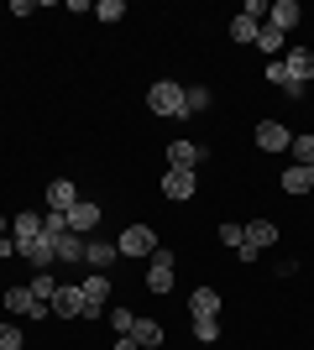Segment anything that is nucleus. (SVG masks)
<instances>
[{"label":"nucleus","instance_id":"f257e3e1","mask_svg":"<svg viewBox=\"0 0 314 350\" xmlns=\"http://www.w3.org/2000/svg\"><path fill=\"white\" fill-rule=\"evenodd\" d=\"M147 105L157 110V116H168V120L189 116V105H183V84H173V79H157V84L147 89Z\"/></svg>","mask_w":314,"mask_h":350},{"label":"nucleus","instance_id":"f03ea898","mask_svg":"<svg viewBox=\"0 0 314 350\" xmlns=\"http://www.w3.org/2000/svg\"><path fill=\"white\" fill-rule=\"evenodd\" d=\"M79 293H84V319L110 314V278H105V272H90V278L79 282Z\"/></svg>","mask_w":314,"mask_h":350},{"label":"nucleus","instance_id":"7ed1b4c3","mask_svg":"<svg viewBox=\"0 0 314 350\" xmlns=\"http://www.w3.org/2000/svg\"><path fill=\"white\" fill-rule=\"evenodd\" d=\"M5 308H11L16 319H31V324L53 314V308H47V304H42V298H37L31 288H5Z\"/></svg>","mask_w":314,"mask_h":350},{"label":"nucleus","instance_id":"20e7f679","mask_svg":"<svg viewBox=\"0 0 314 350\" xmlns=\"http://www.w3.org/2000/svg\"><path fill=\"white\" fill-rule=\"evenodd\" d=\"M163 199H173V204H183V199H194L199 189V173H189V167H163Z\"/></svg>","mask_w":314,"mask_h":350},{"label":"nucleus","instance_id":"39448f33","mask_svg":"<svg viewBox=\"0 0 314 350\" xmlns=\"http://www.w3.org/2000/svg\"><path fill=\"white\" fill-rule=\"evenodd\" d=\"M116 251H120V256H152V251H157L152 225H126V230H120V241H116Z\"/></svg>","mask_w":314,"mask_h":350},{"label":"nucleus","instance_id":"423d86ee","mask_svg":"<svg viewBox=\"0 0 314 350\" xmlns=\"http://www.w3.org/2000/svg\"><path fill=\"white\" fill-rule=\"evenodd\" d=\"M147 288L152 293H168V288H173V251H168V246H157L147 256Z\"/></svg>","mask_w":314,"mask_h":350},{"label":"nucleus","instance_id":"0eeeda50","mask_svg":"<svg viewBox=\"0 0 314 350\" xmlns=\"http://www.w3.org/2000/svg\"><path fill=\"white\" fill-rule=\"evenodd\" d=\"M53 314L58 319H84V293H79V282H58V293H53Z\"/></svg>","mask_w":314,"mask_h":350},{"label":"nucleus","instance_id":"6e6552de","mask_svg":"<svg viewBox=\"0 0 314 350\" xmlns=\"http://www.w3.org/2000/svg\"><path fill=\"white\" fill-rule=\"evenodd\" d=\"M11 241H16V251H27L31 241H42V209H27V215L11 219Z\"/></svg>","mask_w":314,"mask_h":350},{"label":"nucleus","instance_id":"1a4fd4ad","mask_svg":"<svg viewBox=\"0 0 314 350\" xmlns=\"http://www.w3.org/2000/svg\"><path fill=\"white\" fill-rule=\"evenodd\" d=\"M257 146H262V152H288V146H293V131H288L283 120H257Z\"/></svg>","mask_w":314,"mask_h":350},{"label":"nucleus","instance_id":"9d476101","mask_svg":"<svg viewBox=\"0 0 314 350\" xmlns=\"http://www.w3.org/2000/svg\"><path fill=\"white\" fill-rule=\"evenodd\" d=\"M299 21H304L299 0H272V5H267V21H262V27H272V31H293Z\"/></svg>","mask_w":314,"mask_h":350},{"label":"nucleus","instance_id":"9b49d317","mask_svg":"<svg viewBox=\"0 0 314 350\" xmlns=\"http://www.w3.org/2000/svg\"><path fill=\"white\" fill-rule=\"evenodd\" d=\"M199 162H205V146H199V142H168V167H189V173H199Z\"/></svg>","mask_w":314,"mask_h":350},{"label":"nucleus","instance_id":"f8f14e48","mask_svg":"<svg viewBox=\"0 0 314 350\" xmlns=\"http://www.w3.org/2000/svg\"><path fill=\"white\" fill-rule=\"evenodd\" d=\"M53 251H58V267H79V262H84V235H74V230H68V235H53Z\"/></svg>","mask_w":314,"mask_h":350},{"label":"nucleus","instance_id":"ddd939ff","mask_svg":"<svg viewBox=\"0 0 314 350\" xmlns=\"http://www.w3.org/2000/svg\"><path fill=\"white\" fill-rule=\"evenodd\" d=\"M283 73L293 79V84H309V79H314V53H309V47H293V53L283 58Z\"/></svg>","mask_w":314,"mask_h":350},{"label":"nucleus","instance_id":"4468645a","mask_svg":"<svg viewBox=\"0 0 314 350\" xmlns=\"http://www.w3.org/2000/svg\"><path fill=\"white\" fill-rule=\"evenodd\" d=\"M94 225H100V204H94V199H79V204L68 209V230L84 235V230H94Z\"/></svg>","mask_w":314,"mask_h":350},{"label":"nucleus","instance_id":"2eb2a0df","mask_svg":"<svg viewBox=\"0 0 314 350\" xmlns=\"http://www.w3.org/2000/svg\"><path fill=\"white\" fill-rule=\"evenodd\" d=\"M21 256H27V262L37 267V272H53V267H58V251H53V235H42V241H31V246L21 251Z\"/></svg>","mask_w":314,"mask_h":350},{"label":"nucleus","instance_id":"dca6fc26","mask_svg":"<svg viewBox=\"0 0 314 350\" xmlns=\"http://www.w3.org/2000/svg\"><path fill=\"white\" fill-rule=\"evenodd\" d=\"M74 204H79L74 183H68V178H53V183H47V209H63V215H68Z\"/></svg>","mask_w":314,"mask_h":350},{"label":"nucleus","instance_id":"f3484780","mask_svg":"<svg viewBox=\"0 0 314 350\" xmlns=\"http://www.w3.org/2000/svg\"><path fill=\"white\" fill-rule=\"evenodd\" d=\"M246 246H257V251L278 246V225H272V219H252V225H246Z\"/></svg>","mask_w":314,"mask_h":350},{"label":"nucleus","instance_id":"a211bd4d","mask_svg":"<svg viewBox=\"0 0 314 350\" xmlns=\"http://www.w3.org/2000/svg\"><path fill=\"white\" fill-rule=\"evenodd\" d=\"M84 262H90L94 272H105V267L116 262V246H110V241H84Z\"/></svg>","mask_w":314,"mask_h":350},{"label":"nucleus","instance_id":"6ab92c4d","mask_svg":"<svg viewBox=\"0 0 314 350\" xmlns=\"http://www.w3.org/2000/svg\"><path fill=\"white\" fill-rule=\"evenodd\" d=\"M131 340H136L142 350H157V345H163V324H157V319H136Z\"/></svg>","mask_w":314,"mask_h":350},{"label":"nucleus","instance_id":"aec40b11","mask_svg":"<svg viewBox=\"0 0 314 350\" xmlns=\"http://www.w3.org/2000/svg\"><path fill=\"white\" fill-rule=\"evenodd\" d=\"M283 189L288 193H314V167H288V173H283Z\"/></svg>","mask_w":314,"mask_h":350},{"label":"nucleus","instance_id":"412c9836","mask_svg":"<svg viewBox=\"0 0 314 350\" xmlns=\"http://www.w3.org/2000/svg\"><path fill=\"white\" fill-rule=\"evenodd\" d=\"M194 335L199 345H215L220 340V314H194Z\"/></svg>","mask_w":314,"mask_h":350},{"label":"nucleus","instance_id":"4be33fe9","mask_svg":"<svg viewBox=\"0 0 314 350\" xmlns=\"http://www.w3.org/2000/svg\"><path fill=\"white\" fill-rule=\"evenodd\" d=\"M189 308H194V314H220V293H215V288H194Z\"/></svg>","mask_w":314,"mask_h":350},{"label":"nucleus","instance_id":"5701e85b","mask_svg":"<svg viewBox=\"0 0 314 350\" xmlns=\"http://www.w3.org/2000/svg\"><path fill=\"white\" fill-rule=\"evenodd\" d=\"M257 31H262V21H252L246 11H241L236 21H231V37H236V42H257Z\"/></svg>","mask_w":314,"mask_h":350},{"label":"nucleus","instance_id":"b1692460","mask_svg":"<svg viewBox=\"0 0 314 350\" xmlns=\"http://www.w3.org/2000/svg\"><path fill=\"white\" fill-rule=\"evenodd\" d=\"M293 167H314V136H293Z\"/></svg>","mask_w":314,"mask_h":350},{"label":"nucleus","instance_id":"393cba45","mask_svg":"<svg viewBox=\"0 0 314 350\" xmlns=\"http://www.w3.org/2000/svg\"><path fill=\"white\" fill-rule=\"evenodd\" d=\"M31 293H37L42 304H53V293H58V278H53V272H31Z\"/></svg>","mask_w":314,"mask_h":350},{"label":"nucleus","instance_id":"a878e982","mask_svg":"<svg viewBox=\"0 0 314 350\" xmlns=\"http://www.w3.org/2000/svg\"><path fill=\"white\" fill-rule=\"evenodd\" d=\"M183 105H189V116H199V110H209V89H205V84L183 89Z\"/></svg>","mask_w":314,"mask_h":350},{"label":"nucleus","instance_id":"bb28decb","mask_svg":"<svg viewBox=\"0 0 314 350\" xmlns=\"http://www.w3.org/2000/svg\"><path fill=\"white\" fill-rule=\"evenodd\" d=\"M42 230L47 235H68V215H63V209H42Z\"/></svg>","mask_w":314,"mask_h":350},{"label":"nucleus","instance_id":"cd10ccee","mask_svg":"<svg viewBox=\"0 0 314 350\" xmlns=\"http://www.w3.org/2000/svg\"><path fill=\"white\" fill-rule=\"evenodd\" d=\"M257 47H262V53H283V31L262 27V31H257Z\"/></svg>","mask_w":314,"mask_h":350},{"label":"nucleus","instance_id":"c85d7f7f","mask_svg":"<svg viewBox=\"0 0 314 350\" xmlns=\"http://www.w3.org/2000/svg\"><path fill=\"white\" fill-rule=\"evenodd\" d=\"M110 324H116V335H131V329H136V314H131V308H110Z\"/></svg>","mask_w":314,"mask_h":350},{"label":"nucleus","instance_id":"c756f323","mask_svg":"<svg viewBox=\"0 0 314 350\" xmlns=\"http://www.w3.org/2000/svg\"><path fill=\"white\" fill-rule=\"evenodd\" d=\"M220 241H225L231 251H236L241 241H246V225H236V219H231V225H220Z\"/></svg>","mask_w":314,"mask_h":350},{"label":"nucleus","instance_id":"7c9ffc66","mask_svg":"<svg viewBox=\"0 0 314 350\" xmlns=\"http://www.w3.org/2000/svg\"><path fill=\"white\" fill-rule=\"evenodd\" d=\"M0 350H21V324H0Z\"/></svg>","mask_w":314,"mask_h":350},{"label":"nucleus","instance_id":"2f4dec72","mask_svg":"<svg viewBox=\"0 0 314 350\" xmlns=\"http://www.w3.org/2000/svg\"><path fill=\"white\" fill-rule=\"evenodd\" d=\"M94 16H100V21H120V16H126V5H120V0H100V5H94Z\"/></svg>","mask_w":314,"mask_h":350},{"label":"nucleus","instance_id":"473e14b6","mask_svg":"<svg viewBox=\"0 0 314 350\" xmlns=\"http://www.w3.org/2000/svg\"><path fill=\"white\" fill-rule=\"evenodd\" d=\"M241 11L252 16V21H267V0H246V5H241Z\"/></svg>","mask_w":314,"mask_h":350},{"label":"nucleus","instance_id":"72a5a7b5","mask_svg":"<svg viewBox=\"0 0 314 350\" xmlns=\"http://www.w3.org/2000/svg\"><path fill=\"white\" fill-rule=\"evenodd\" d=\"M236 256H241V267H252L257 256H262V251H257V246H246V241H241V246H236Z\"/></svg>","mask_w":314,"mask_h":350},{"label":"nucleus","instance_id":"f704fd0d","mask_svg":"<svg viewBox=\"0 0 314 350\" xmlns=\"http://www.w3.org/2000/svg\"><path fill=\"white\" fill-rule=\"evenodd\" d=\"M116 350H142V345H136L131 335H120V340H116Z\"/></svg>","mask_w":314,"mask_h":350},{"label":"nucleus","instance_id":"c9c22d12","mask_svg":"<svg viewBox=\"0 0 314 350\" xmlns=\"http://www.w3.org/2000/svg\"><path fill=\"white\" fill-rule=\"evenodd\" d=\"M5 235H11V219H5V215H0V241H5Z\"/></svg>","mask_w":314,"mask_h":350}]
</instances>
